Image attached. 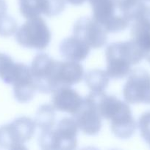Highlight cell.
<instances>
[{
	"label": "cell",
	"mask_w": 150,
	"mask_h": 150,
	"mask_svg": "<svg viewBox=\"0 0 150 150\" xmlns=\"http://www.w3.org/2000/svg\"><path fill=\"white\" fill-rule=\"evenodd\" d=\"M137 127L142 139L150 146V111L141 114L137 122Z\"/></svg>",
	"instance_id": "20"
},
{
	"label": "cell",
	"mask_w": 150,
	"mask_h": 150,
	"mask_svg": "<svg viewBox=\"0 0 150 150\" xmlns=\"http://www.w3.org/2000/svg\"><path fill=\"white\" fill-rule=\"evenodd\" d=\"M117 10L121 16L133 21L146 6L144 0H115Z\"/></svg>",
	"instance_id": "17"
},
{
	"label": "cell",
	"mask_w": 150,
	"mask_h": 150,
	"mask_svg": "<svg viewBox=\"0 0 150 150\" xmlns=\"http://www.w3.org/2000/svg\"><path fill=\"white\" fill-rule=\"evenodd\" d=\"M91 48L75 36L65 38L60 42L59 50L66 60L81 62L88 57Z\"/></svg>",
	"instance_id": "15"
},
{
	"label": "cell",
	"mask_w": 150,
	"mask_h": 150,
	"mask_svg": "<svg viewBox=\"0 0 150 150\" xmlns=\"http://www.w3.org/2000/svg\"><path fill=\"white\" fill-rule=\"evenodd\" d=\"M74 36L80 39L91 48L97 49L106 45L107 32L93 17H81L75 22Z\"/></svg>",
	"instance_id": "10"
},
{
	"label": "cell",
	"mask_w": 150,
	"mask_h": 150,
	"mask_svg": "<svg viewBox=\"0 0 150 150\" xmlns=\"http://www.w3.org/2000/svg\"><path fill=\"white\" fill-rule=\"evenodd\" d=\"M84 69L78 62L56 61L49 81L51 92L63 86H72L82 81Z\"/></svg>",
	"instance_id": "9"
},
{
	"label": "cell",
	"mask_w": 150,
	"mask_h": 150,
	"mask_svg": "<svg viewBox=\"0 0 150 150\" xmlns=\"http://www.w3.org/2000/svg\"><path fill=\"white\" fill-rule=\"evenodd\" d=\"M106 72L110 79H121L128 76L132 67L144 59L141 48L132 40L115 42L106 48Z\"/></svg>",
	"instance_id": "2"
},
{
	"label": "cell",
	"mask_w": 150,
	"mask_h": 150,
	"mask_svg": "<svg viewBox=\"0 0 150 150\" xmlns=\"http://www.w3.org/2000/svg\"><path fill=\"white\" fill-rule=\"evenodd\" d=\"M15 35L21 46L38 51L45 50L51 40V31L41 16L26 19Z\"/></svg>",
	"instance_id": "4"
},
{
	"label": "cell",
	"mask_w": 150,
	"mask_h": 150,
	"mask_svg": "<svg viewBox=\"0 0 150 150\" xmlns=\"http://www.w3.org/2000/svg\"><path fill=\"white\" fill-rule=\"evenodd\" d=\"M55 111L52 105H41L37 111L34 120L36 127H39L41 131L52 129L56 125Z\"/></svg>",
	"instance_id": "18"
},
{
	"label": "cell",
	"mask_w": 150,
	"mask_h": 150,
	"mask_svg": "<svg viewBox=\"0 0 150 150\" xmlns=\"http://www.w3.org/2000/svg\"><path fill=\"white\" fill-rule=\"evenodd\" d=\"M144 59L150 64V48L144 53Z\"/></svg>",
	"instance_id": "23"
},
{
	"label": "cell",
	"mask_w": 150,
	"mask_h": 150,
	"mask_svg": "<svg viewBox=\"0 0 150 150\" xmlns=\"http://www.w3.org/2000/svg\"><path fill=\"white\" fill-rule=\"evenodd\" d=\"M123 97L129 104H150V73L141 67L131 70L124 86Z\"/></svg>",
	"instance_id": "7"
},
{
	"label": "cell",
	"mask_w": 150,
	"mask_h": 150,
	"mask_svg": "<svg viewBox=\"0 0 150 150\" xmlns=\"http://www.w3.org/2000/svg\"><path fill=\"white\" fill-rule=\"evenodd\" d=\"M35 121L27 117H20L0 127V147L7 149H25L24 144L35 134Z\"/></svg>",
	"instance_id": "5"
},
{
	"label": "cell",
	"mask_w": 150,
	"mask_h": 150,
	"mask_svg": "<svg viewBox=\"0 0 150 150\" xmlns=\"http://www.w3.org/2000/svg\"><path fill=\"white\" fill-rule=\"evenodd\" d=\"M78 127L73 117H65L52 129L41 131L38 139L41 149L44 150L74 149L77 145Z\"/></svg>",
	"instance_id": "3"
},
{
	"label": "cell",
	"mask_w": 150,
	"mask_h": 150,
	"mask_svg": "<svg viewBox=\"0 0 150 150\" xmlns=\"http://www.w3.org/2000/svg\"><path fill=\"white\" fill-rule=\"evenodd\" d=\"M13 85L15 99L21 103H26L33 99L37 91L30 67L20 63L13 77Z\"/></svg>",
	"instance_id": "12"
},
{
	"label": "cell",
	"mask_w": 150,
	"mask_h": 150,
	"mask_svg": "<svg viewBox=\"0 0 150 150\" xmlns=\"http://www.w3.org/2000/svg\"><path fill=\"white\" fill-rule=\"evenodd\" d=\"M7 5L5 0H0V16L7 14Z\"/></svg>",
	"instance_id": "21"
},
{
	"label": "cell",
	"mask_w": 150,
	"mask_h": 150,
	"mask_svg": "<svg viewBox=\"0 0 150 150\" xmlns=\"http://www.w3.org/2000/svg\"><path fill=\"white\" fill-rule=\"evenodd\" d=\"M66 1H67V2L70 3V4H72V5L78 6L83 4L84 2L86 1V0H66Z\"/></svg>",
	"instance_id": "22"
},
{
	"label": "cell",
	"mask_w": 150,
	"mask_h": 150,
	"mask_svg": "<svg viewBox=\"0 0 150 150\" xmlns=\"http://www.w3.org/2000/svg\"><path fill=\"white\" fill-rule=\"evenodd\" d=\"M79 130L88 136H95L102 127V117L100 114L96 100L91 92L83 98L80 108L73 115Z\"/></svg>",
	"instance_id": "8"
},
{
	"label": "cell",
	"mask_w": 150,
	"mask_h": 150,
	"mask_svg": "<svg viewBox=\"0 0 150 150\" xmlns=\"http://www.w3.org/2000/svg\"><path fill=\"white\" fill-rule=\"evenodd\" d=\"M84 79L87 86L91 92H102L108 86L110 78L106 70L93 69L85 75Z\"/></svg>",
	"instance_id": "16"
},
{
	"label": "cell",
	"mask_w": 150,
	"mask_h": 150,
	"mask_svg": "<svg viewBox=\"0 0 150 150\" xmlns=\"http://www.w3.org/2000/svg\"><path fill=\"white\" fill-rule=\"evenodd\" d=\"M144 1H150V0H144Z\"/></svg>",
	"instance_id": "24"
},
{
	"label": "cell",
	"mask_w": 150,
	"mask_h": 150,
	"mask_svg": "<svg viewBox=\"0 0 150 150\" xmlns=\"http://www.w3.org/2000/svg\"><path fill=\"white\" fill-rule=\"evenodd\" d=\"M51 93V105L54 109L72 116L79 110L83 102L82 96L71 86L60 87Z\"/></svg>",
	"instance_id": "14"
},
{
	"label": "cell",
	"mask_w": 150,
	"mask_h": 150,
	"mask_svg": "<svg viewBox=\"0 0 150 150\" xmlns=\"http://www.w3.org/2000/svg\"><path fill=\"white\" fill-rule=\"evenodd\" d=\"M92 17L107 33H118L128 27L129 21L118 13L115 0H89Z\"/></svg>",
	"instance_id": "6"
},
{
	"label": "cell",
	"mask_w": 150,
	"mask_h": 150,
	"mask_svg": "<svg viewBox=\"0 0 150 150\" xmlns=\"http://www.w3.org/2000/svg\"><path fill=\"white\" fill-rule=\"evenodd\" d=\"M55 61L45 53L38 54L32 59L30 70L37 91L41 93L51 92L49 81Z\"/></svg>",
	"instance_id": "13"
},
{
	"label": "cell",
	"mask_w": 150,
	"mask_h": 150,
	"mask_svg": "<svg viewBox=\"0 0 150 150\" xmlns=\"http://www.w3.org/2000/svg\"><path fill=\"white\" fill-rule=\"evenodd\" d=\"M17 29V22L12 16L7 14L0 16V36H12L16 34Z\"/></svg>",
	"instance_id": "19"
},
{
	"label": "cell",
	"mask_w": 150,
	"mask_h": 150,
	"mask_svg": "<svg viewBox=\"0 0 150 150\" xmlns=\"http://www.w3.org/2000/svg\"><path fill=\"white\" fill-rule=\"evenodd\" d=\"M94 95L102 119L110 122L113 134L120 139L132 137L137 128V122L129 103L104 92H94Z\"/></svg>",
	"instance_id": "1"
},
{
	"label": "cell",
	"mask_w": 150,
	"mask_h": 150,
	"mask_svg": "<svg viewBox=\"0 0 150 150\" xmlns=\"http://www.w3.org/2000/svg\"><path fill=\"white\" fill-rule=\"evenodd\" d=\"M66 0H19L21 14L25 18L54 17L60 15L66 7Z\"/></svg>",
	"instance_id": "11"
}]
</instances>
